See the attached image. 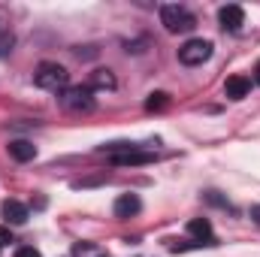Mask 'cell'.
<instances>
[{"mask_svg": "<svg viewBox=\"0 0 260 257\" xmlns=\"http://www.w3.org/2000/svg\"><path fill=\"white\" fill-rule=\"evenodd\" d=\"M160 24L170 34H188L197 27V15L179 3H167V6H160Z\"/></svg>", "mask_w": 260, "mask_h": 257, "instance_id": "7a4b0ae2", "label": "cell"}, {"mask_svg": "<svg viewBox=\"0 0 260 257\" xmlns=\"http://www.w3.org/2000/svg\"><path fill=\"white\" fill-rule=\"evenodd\" d=\"M9 242H12L9 230H6V227H0V248H3V245H9Z\"/></svg>", "mask_w": 260, "mask_h": 257, "instance_id": "e0dca14e", "label": "cell"}, {"mask_svg": "<svg viewBox=\"0 0 260 257\" xmlns=\"http://www.w3.org/2000/svg\"><path fill=\"white\" fill-rule=\"evenodd\" d=\"M15 257H40V251H37L34 245H24V248H18V251H15Z\"/></svg>", "mask_w": 260, "mask_h": 257, "instance_id": "9a60e30c", "label": "cell"}, {"mask_svg": "<svg viewBox=\"0 0 260 257\" xmlns=\"http://www.w3.org/2000/svg\"><path fill=\"white\" fill-rule=\"evenodd\" d=\"M34 82H37V88H43V91H55V94H61V91L70 88V73H67L61 64L43 61V64L37 67V73H34Z\"/></svg>", "mask_w": 260, "mask_h": 257, "instance_id": "6da1fadb", "label": "cell"}, {"mask_svg": "<svg viewBox=\"0 0 260 257\" xmlns=\"http://www.w3.org/2000/svg\"><path fill=\"white\" fill-rule=\"evenodd\" d=\"M88 88H91V91H112V88H115V76H112L109 70H94Z\"/></svg>", "mask_w": 260, "mask_h": 257, "instance_id": "7c38bea8", "label": "cell"}, {"mask_svg": "<svg viewBox=\"0 0 260 257\" xmlns=\"http://www.w3.org/2000/svg\"><path fill=\"white\" fill-rule=\"evenodd\" d=\"M167 103H170V97H167L164 91H154V94L145 100V109H148V112H157V109H164Z\"/></svg>", "mask_w": 260, "mask_h": 257, "instance_id": "4fadbf2b", "label": "cell"}, {"mask_svg": "<svg viewBox=\"0 0 260 257\" xmlns=\"http://www.w3.org/2000/svg\"><path fill=\"white\" fill-rule=\"evenodd\" d=\"M251 215L257 218V224H260V206H257V209H251Z\"/></svg>", "mask_w": 260, "mask_h": 257, "instance_id": "d6986e66", "label": "cell"}, {"mask_svg": "<svg viewBox=\"0 0 260 257\" xmlns=\"http://www.w3.org/2000/svg\"><path fill=\"white\" fill-rule=\"evenodd\" d=\"M58 103L67 112H91L94 109V91L88 85H70L67 91L58 94Z\"/></svg>", "mask_w": 260, "mask_h": 257, "instance_id": "3957f363", "label": "cell"}, {"mask_svg": "<svg viewBox=\"0 0 260 257\" xmlns=\"http://www.w3.org/2000/svg\"><path fill=\"white\" fill-rule=\"evenodd\" d=\"M9 154L15 157V160H34L37 157V145L34 142H27V139H15V142H9Z\"/></svg>", "mask_w": 260, "mask_h": 257, "instance_id": "8fae6325", "label": "cell"}, {"mask_svg": "<svg viewBox=\"0 0 260 257\" xmlns=\"http://www.w3.org/2000/svg\"><path fill=\"white\" fill-rule=\"evenodd\" d=\"M248 91H251V79H245V76H230L224 82V94L230 100H242V97H248Z\"/></svg>", "mask_w": 260, "mask_h": 257, "instance_id": "9c48e42d", "label": "cell"}, {"mask_svg": "<svg viewBox=\"0 0 260 257\" xmlns=\"http://www.w3.org/2000/svg\"><path fill=\"white\" fill-rule=\"evenodd\" d=\"M3 218H6L9 224H24V221L30 218V212H27L24 203H18V200H6V203H3Z\"/></svg>", "mask_w": 260, "mask_h": 257, "instance_id": "30bf717a", "label": "cell"}, {"mask_svg": "<svg viewBox=\"0 0 260 257\" xmlns=\"http://www.w3.org/2000/svg\"><path fill=\"white\" fill-rule=\"evenodd\" d=\"M218 21H221V27H224V30L236 34V30L242 27V21H245V12H242V6H236V3L221 6V9H218Z\"/></svg>", "mask_w": 260, "mask_h": 257, "instance_id": "5b68a950", "label": "cell"}, {"mask_svg": "<svg viewBox=\"0 0 260 257\" xmlns=\"http://www.w3.org/2000/svg\"><path fill=\"white\" fill-rule=\"evenodd\" d=\"M139 209H142V203H139V197H136V194H121V197L115 200V206H112L115 218H133Z\"/></svg>", "mask_w": 260, "mask_h": 257, "instance_id": "ba28073f", "label": "cell"}, {"mask_svg": "<svg viewBox=\"0 0 260 257\" xmlns=\"http://www.w3.org/2000/svg\"><path fill=\"white\" fill-rule=\"evenodd\" d=\"M12 46H15V37L9 30H0V58H6L12 52Z\"/></svg>", "mask_w": 260, "mask_h": 257, "instance_id": "5bb4252c", "label": "cell"}, {"mask_svg": "<svg viewBox=\"0 0 260 257\" xmlns=\"http://www.w3.org/2000/svg\"><path fill=\"white\" fill-rule=\"evenodd\" d=\"M94 257H109V254H106V251H97V254H94Z\"/></svg>", "mask_w": 260, "mask_h": 257, "instance_id": "ffe728a7", "label": "cell"}, {"mask_svg": "<svg viewBox=\"0 0 260 257\" xmlns=\"http://www.w3.org/2000/svg\"><path fill=\"white\" fill-rule=\"evenodd\" d=\"M212 49H215V46H212L209 40H188V43L179 49V61L185 67H200L212 58Z\"/></svg>", "mask_w": 260, "mask_h": 257, "instance_id": "277c9868", "label": "cell"}, {"mask_svg": "<svg viewBox=\"0 0 260 257\" xmlns=\"http://www.w3.org/2000/svg\"><path fill=\"white\" fill-rule=\"evenodd\" d=\"M188 233L194 236L197 242H206V245H218V239H215V233H212V224H209L206 218H191V221H188Z\"/></svg>", "mask_w": 260, "mask_h": 257, "instance_id": "52a82bcc", "label": "cell"}, {"mask_svg": "<svg viewBox=\"0 0 260 257\" xmlns=\"http://www.w3.org/2000/svg\"><path fill=\"white\" fill-rule=\"evenodd\" d=\"M151 160H154V151H142V148H130L124 154L109 157L112 167H139V164H151Z\"/></svg>", "mask_w": 260, "mask_h": 257, "instance_id": "8992f818", "label": "cell"}, {"mask_svg": "<svg viewBox=\"0 0 260 257\" xmlns=\"http://www.w3.org/2000/svg\"><path fill=\"white\" fill-rule=\"evenodd\" d=\"M254 82L260 85V61H257V67H254Z\"/></svg>", "mask_w": 260, "mask_h": 257, "instance_id": "ac0fdd59", "label": "cell"}, {"mask_svg": "<svg viewBox=\"0 0 260 257\" xmlns=\"http://www.w3.org/2000/svg\"><path fill=\"white\" fill-rule=\"evenodd\" d=\"M206 200H209V203H215V206H227V200H221V197H218L215 191H209V194H206Z\"/></svg>", "mask_w": 260, "mask_h": 257, "instance_id": "2e32d148", "label": "cell"}]
</instances>
